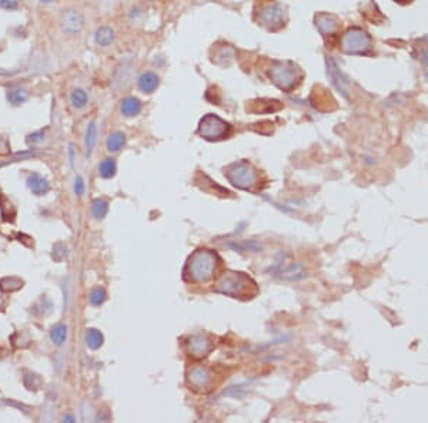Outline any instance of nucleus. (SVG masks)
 <instances>
[{
	"instance_id": "f257e3e1",
	"label": "nucleus",
	"mask_w": 428,
	"mask_h": 423,
	"mask_svg": "<svg viewBox=\"0 0 428 423\" xmlns=\"http://www.w3.org/2000/svg\"><path fill=\"white\" fill-rule=\"evenodd\" d=\"M218 257L210 249H197L189 257L183 269L185 281L204 285L214 278L217 269Z\"/></svg>"
},
{
	"instance_id": "f03ea898",
	"label": "nucleus",
	"mask_w": 428,
	"mask_h": 423,
	"mask_svg": "<svg viewBox=\"0 0 428 423\" xmlns=\"http://www.w3.org/2000/svg\"><path fill=\"white\" fill-rule=\"evenodd\" d=\"M216 291L231 298H252L257 294V284L244 272L227 271L220 276Z\"/></svg>"
},
{
	"instance_id": "7ed1b4c3",
	"label": "nucleus",
	"mask_w": 428,
	"mask_h": 423,
	"mask_svg": "<svg viewBox=\"0 0 428 423\" xmlns=\"http://www.w3.org/2000/svg\"><path fill=\"white\" fill-rule=\"evenodd\" d=\"M224 175L231 185L244 191H252L259 183L257 170L246 160L230 164L224 170Z\"/></svg>"
},
{
	"instance_id": "20e7f679",
	"label": "nucleus",
	"mask_w": 428,
	"mask_h": 423,
	"mask_svg": "<svg viewBox=\"0 0 428 423\" xmlns=\"http://www.w3.org/2000/svg\"><path fill=\"white\" fill-rule=\"evenodd\" d=\"M199 134L204 140L218 141L227 138L231 134V125L216 114H207L200 120Z\"/></svg>"
},
{
	"instance_id": "39448f33",
	"label": "nucleus",
	"mask_w": 428,
	"mask_h": 423,
	"mask_svg": "<svg viewBox=\"0 0 428 423\" xmlns=\"http://www.w3.org/2000/svg\"><path fill=\"white\" fill-rule=\"evenodd\" d=\"M373 40L369 33L358 27L347 30L341 37V49L348 54H364L371 49Z\"/></svg>"
},
{
	"instance_id": "423d86ee",
	"label": "nucleus",
	"mask_w": 428,
	"mask_h": 423,
	"mask_svg": "<svg viewBox=\"0 0 428 423\" xmlns=\"http://www.w3.org/2000/svg\"><path fill=\"white\" fill-rule=\"evenodd\" d=\"M270 77L281 90H290L298 82V70L290 63H276L270 70Z\"/></svg>"
},
{
	"instance_id": "0eeeda50",
	"label": "nucleus",
	"mask_w": 428,
	"mask_h": 423,
	"mask_svg": "<svg viewBox=\"0 0 428 423\" xmlns=\"http://www.w3.org/2000/svg\"><path fill=\"white\" fill-rule=\"evenodd\" d=\"M83 16L80 15V12H77L75 9L65 10L60 17V26L63 29V32L70 34H75L80 32L83 29Z\"/></svg>"
},
{
	"instance_id": "6e6552de",
	"label": "nucleus",
	"mask_w": 428,
	"mask_h": 423,
	"mask_svg": "<svg viewBox=\"0 0 428 423\" xmlns=\"http://www.w3.org/2000/svg\"><path fill=\"white\" fill-rule=\"evenodd\" d=\"M187 379H189V383H190V386H192L193 389H209L211 382H213V374H211L209 368L197 366V368L192 369V372H190Z\"/></svg>"
},
{
	"instance_id": "1a4fd4ad",
	"label": "nucleus",
	"mask_w": 428,
	"mask_h": 423,
	"mask_svg": "<svg viewBox=\"0 0 428 423\" xmlns=\"http://www.w3.org/2000/svg\"><path fill=\"white\" fill-rule=\"evenodd\" d=\"M187 345H189V354L197 359L207 357L213 349V342L206 335H194L190 338Z\"/></svg>"
},
{
	"instance_id": "9d476101",
	"label": "nucleus",
	"mask_w": 428,
	"mask_h": 423,
	"mask_svg": "<svg viewBox=\"0 0 428 423\" xmlns=\"http://www.w3.org/2000/svg\"><path fill=\"white\" fill-rule=\"evenodd\" d=\"M283 17H284V9L281 8L280 5H269L261 12V22H263V25L269 26V27L281 25Z\"/></svg>"
},
{
	"instance_id": "9b49d317",
	"label": "nucleus",
	"mask_w": 428,
	"mask_h": 423,
	"mask_svg": "<svg viewBox=\"0 0 428 423\" xmlns=\"http://www.w3.org/2000/svg\"><path fill=\"white\" fill-rule=\"evenodd\" d=\"M27 187L32 190L34 195H44V194H47V192L50 191V184H49V181L40 174H37V173H33V174L29 175V178H27Z\"/></svg>"
},
{
	"instance_id": "f8f14e48",
	"label": "nucleus",
	"mask_w": 428,
	"mask_h": 423,
	"mask_svg": "<svg viewBox=\"0 0 428 423\" xmlns=\"http://www.w3.org/2000/svg\"><path fill=\"white\" fill-rule=\"evenodd\" d=\"M316 25L321 33L327 36V34L336 33L338 29V20L333 15H319V17L316 19Z\"/></svg>"
},
{
	"instance_id": "ddd939ff",
	"label": "nucleus",
	"mask_w": 428,
	"mask_h": 423,
	"mask_svg": "<svg viewBox=\"0 0 428 423\" xmlns=\"http://www.w3.org/2000/svg\"><path fill=\"white\" fill-rule=\"evenodd\" d=\"M139 89L140 92L150 94L159 87V76L153 72H146L139 77Z\"/></svg>"
},
{
	"instance_id": "4468645a",
	"label": "nucleus",
	"mask_w": 428,
	"mask_h": 423,
	"mask_svg": "<svg viewBox=\"0 0 428 423\" xmlns=\"http://www.w3.org/2000/svg\"><path fill=\"white\" fill-rule=\"evenodd\" d=\"M120 110H121V114H123V116L135 117L137 116V114H140V111H142V101L137 99V97L129 96L126 99L121 100Z\"/></svg>"
},
{
	"instance_id": "2eb2a0df",
	"label": "nucleus",
	"mask_w": 428,
	"mask_h": 423,
	"mask_svg": "<svg viewBox=\"0 0 428 423\" xmlns=\"http://www.w3.org/2000/svg\"><path fill=\"white\" fill-rule=\"evenodd\" d=\"M126 146V135L121 131H114L109 135V138L106 141V147L110 153H117Z\"/></svg>"
},
{
	"instance_id": "dca6fc26",
	"label": "nucleus",
	"mask_w": 428,
	"mask_h": 423,
	"mask_svg": "<svg viewBox=\"0 0 428 423\" xmlns=\"http://www.w3.org/2000/svg\"><path fill=\"white\" fill-rule=\"evenodd\" d=\"M25 285V281L19 276H5L0 279V291L2 292H16Z\"/></svg>"
},
{
	"instance_id": "f3484780",
	"label": "nucleus",
	"mask_w": 428,
	"mask_h": 423,
	"mask_svg": "<svg viewBox=\"0 0 428 423\" xmlns=\"http://www.w3.org/2000/svg\"><path fill=\"white\" fill-rule=\"evenodd\" d=\"M94 40L99 46H109L110 43L114 40V30L109 26H101L97 29V32L94 34Z\"/></svg>"
},
{
	"instance_id": "a211bd4d",
	"label": "nucleus",
	"mask_w": 428,
	"mask_h": 423,
	"mask_svg": "<svg viewBox=\"0 0 428 423\" xmlns=\"http://www.w3.org/2000/svg\"><path fill=\"white\" fill-rule=\"evenodd\" d=\"M50 339L56 346H63L68 339V326L65 324H56L50 331Z\"/></svg>"
},
{
	"instance_id": "6ab92c4d",
	"label": "nucleus",
	"mask_w": 428,
	"mask_h": 423,
	"mask_svg": "<svg viewBox=\"0 0 428 423\" xmlns=\"http://www.w3.org/2000/svg\"><path fill=\"white\" fill-rule=\"evenodd\" d=\"M96 141H97V125H96L94 121H92V123H89L87 128H86V138H84V143H86V153H87L89 157L93 154Z\"/></svg>"
},
{
	"instance_id": "aec40b11",
	"label": "nucleus",
	"mask_w": 428,
	"mask_h": 423,
	"mask_svg": "<svg viewBox=\"0 0 428 423\" xmlns=\"http://www.w3.org/2000/svg\"><path fill=\"white\" fill-rule=\"evenodd\" d=\"M103 342H104V336L99 329L89 328L86 331V345L90 349H93V350L99 349L103 345Z\"/></svg>"
},
{
	"instance_id": "412c9836",
	"label": "nucleus",
	"mask_w": 428,
	"mask_h": 423,
	"mask_svg": "<svg viewBox=\"0 0 428 423\" xmlns=\"http://www.w3.org/2000/svg\"><path fill=\"white\" fill-rule=\"evenodd\" d=\"M29 97V93L23 87H13L8 90V101L12 106H20L23 104Z\"/></svg>"
},
{
	"instance_id": "4be33fe9",
	"label": "nucleus",
	"mask_w": 428,
	"mask_h": 423,
	"mask_svg": "<svg viewBox=\"0 0 428 423\" xmlns=\"http://www.w3.org/2000/svg\"><path fill=\"white\" fill-rule=\"evenodd\" d=\"M116 171H117V164L114 158H104L99 166V174L101 178H111L116 175Z\"/></svg>"
},
{
	"instance_id": "5701e85b",
	"label": "nucleus",
	"mask_w": 428,
	"mask_h": 423,
	"mask_svg": "<svg viewBox=\"0 0 428 423\" xmlns=\"http://www.w3.org/2000/svg\"><path fill=\"white\" fill-rule=\"evenodd\" d=\"M109 211V202L104 198H96L92 202V214L96 220L104 218Z\"/></svg>"
},
{
	"instance_id": "b1692460",
	"label": "nucleus",
	"mask_w": 428,
	"mask_h": 423,
	"mask_svg": "<svg viewBox=\"0 0 428 423\" xmlns=\"http://www.w3.org/2000/svg\"><path fill=\"white\" fill-rule=\"evenodd\" d=\"M23 383L29 390H39L42 389L43 379L34 372H26L23 375Z\"/></svg>"
},
{
	"instance_id": "393cba45",
	"label": "nucleus",
	"mask_w": 428,
	"mask_h": 423,
	"mask_svg": "<svg viewBox=\"0 0 428 423\" xmlns=\"http://www.w3.org/2000/svg\"><path fill=\"white\" fill-rule=\"evenodd\" d=\"M70 101L73 104V107L80 110L87 106V93L84 92L83 89H76L70 94Z\"/></svg>"
},
{
	"instance_id": "a878e982",
	"label": "nucleus",
	"mask_w": 428,
	"mask_h": 423,
	"mask_svg": "<svg viewBox=\"0 0 428 423\" xmlns=\"http://www.w3.org/2000/svg\"><path fill=\"white\" fill-rule=\"evenodd\" d=\"M106 301V291L101 287H96L90 291L89 294V302L92 304L93 307H100L101 304H104Z\"/></svg>"
},
{
	"instance_id": "bb28decb",
	"label": "nucleus",
	"mask_w": 428,
	"mask_h": 423,
	"mask_svg": "<svg viewBox=\"0 0 428 423\" xmlns=\"http://www.w3.org/2000/svg\"><path fill=\"white\" fill-rule=\"evenodd\" d=\"M0 211H2V217L5 221H9V217L10 220H13V217L16 216V209L12 205V202L9 201L6 197H0Z\"/></svg>"
},
{
	"instance_id": "cd10ccee",
	"label": "nucleus",
	"mask_w": 428,
	"mask_h": 423,
	"mask_svg": "<svg viewBox=\"0 0 428 423\" xmlns=\"http://www.w3.org/2000/svg\"><path fill=\"white\" fill-rule=\"evenodd\" d=\"M12 342H13L15 348H27L30 345L32 339L26 332H17L12 336Z\"/></svg>"
},
{
	"instance_id": "c85d7f7f",
	"label": "nucleus",
	"mask_w": 428,
	"mask_h": 423,
	"mask_svg": "<svg viewBox=\"0 0 428 423\" xmlns=\"http://www.w3.org/2000/svg\"><path fill=\"white\" fill-rule=\"evenodd\" d=\"M231 247L237 251H253L257 252L260 251L261 245L257 244L256 241H244V242H237V244H231Z\"/></svg>"
},
{
	"instance_id": "c756f323",
	"label": "nucleus",
	"mask_w": 428,
	"mask_h": 423,
	"mask_svg": "<svg viewBox=\"0 0 428 423\" xmlns=\"http://www.w3.org/2000/svg\"><path fill=\"white\" fill-rule=\"evenodd\" d=\"M66 254H68L66 247H65L62 242H59V244H56V245L53 247V254H51V257L54 258L56 261H62L63 258L66 257Z\"/></svg>"
},
{
	"instance_id": "7c9ffc66",
	"label": "nucleus",
	"mask_w": 428,
	"mask_h": 423,
	"mask_svg": "<svg viewBox=\"0 0 428 423\" xmlns=\"http://www.w3.org/2000/svg\"><path fill=\"white\" fill-rule=\"evenodd\" d=\"M84 191H86V184H84V180L80 177V175H76L75 178V192L76 195H83Z\"/></svg>"
},
{
	"instance_id": "2f4dec72",
	"label": "nucleus",
	"mask_w": 428,
	"mask_h": 423,
	"mask_svg": "<svg viewBox=\"0 0 428 423\" xmlns=\"http://www.w3.org/2000/svg\"><path fill=\"white\" fill-rule=\"evenodd\" d=\"M10 154V144L8 137L0 135V156H9Z\"/></svg>"
},
{
	"instance_id": "473e14b6",
	"label": "nucleus",
	"mask_w": 428,
	"mask_h": 423,
	"mask_svg": "<svg viewBox=\"0 0 428 423\" xmlns=\"http://www.w3.org/2000/svg\"><path fill=\"white\" fill-rule=\"evenodd\" d=\"M20 0H0V8L5 10H16Z\"/></svg>"
},
{
	"instance_id": "72a5a7b5",
	"label": "nucleus",
	"mask_w": 428,
	"mask_h": 423,
	"mask_svg": "<svg viewBox=\"0 0 428 423\" xmlns=\"http://www.w3.org/2000/svg\"><path fill=\"white\" fill-rule=\"evenodd\" d=\"M43 138H44V131L43 130H39V131H36V133H32L30 135H29V138H27V143H39V141H42Z\"/></svg>"
},
{
	"instance_id": "f704fd0d",
	"label": "nucleus",
	"mask_w": 428,
	"mask_h": 423,
	"mask_svg": "<svg viewBox=\"0 0 428 423\" xmlns=\"http://www.w3.org/2000/svg\"><path fill=\"white\" fill-rule=\"evenodd\" d=\"M9 304V298L5 295H0V311H5Z\"/></svg>"
},
{
	"instance_id": "c9c22d12",
	"label": "nucleus",
	"mask_w": 428,
	"mask_h": 423,
	"mask_svg": "<svg viewBox=\"0 0 428 423\" xmlns=\"http://www.w3.org/2000/svg\"><path fill=\"white\" fill-rule=\"evenodd\" d=\"M69 156H70V164L73 166L75 164V149H73V146H70V149H69Z\"/></svg>"
},
{
	"instance_id": "e433bc0d",
	"label": "nucleus",
	"mask_w": 428,
	"mask_h": 423,
	"mask_svg": "<svg viewBox=\"0 0 428 423\" xmlns=\"http://www.w3.org/2000/svg\"><path fill=\"white\" fill-rule=\"evenodd\" d=\"M65 420H69V422H75V417H73V416H65Z\"/></svg>"
},
{
	"instance_id": "4c0bfd02",
	"label": "nucleus",
	"mask_w": 428,
	"mask_h": 423,
	"mask_svg": "<svg viewBox=\"0 0 428 423\" xmlns=\"http://www.w3.org/2000/svg\"><path fill=\"white\" fill-rule=\"evenodd\" d=\"M40 2H43V3H51L53 0H40Z\"/></svg>"
}]
</instances>
